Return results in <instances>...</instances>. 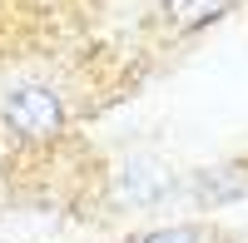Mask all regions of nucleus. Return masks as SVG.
Listing matches in <instances>:
<instances>
[{
  "instance_id": "obj_3",
  "label": "nucleus",
  "mask_w": 248,
  "mask_h": 243,
  "mask_svg": "<svg viewBox=\"0 0 248 243\" xmlns=\"http://www.w3.org/2000/svg\"><path fill=\"white\" fill-rule=\"evenodd\" d=\"M129 243H209V238H203V228H194V224H169V228L134 233Z\"/></svg>"
},
{
  "instance_id": "obj_1",
  "label": "nucleus",
  "mask_w": 248,
  "mask_h": 243,
  "mask_svg": "<svg viewBox=\"0 0 248 243\" xmlns=\"http://www.w3.org/2000/svg\"><path fill=\"white\" fill-rule=\"evenodd\" d=\"M0 124H5L20 144H50V139L65 134V99L50 85H10L0 99Z\"/></svg>"
},
{
  "instance_id": "obj_2",
  "label": "nucleus",
  "mask_w": 248,
  "mask_h": 243,
  "mask_svg": "<svg viewBox=\"0 0 248 243\" xmlns=\"http://www.w3.org/2000/svg\"><path fill=\"white\" fill-rule=\"evenodd\" d=\"M233 10V0H159V20L174 35H194Z\"/></svg>"
}]
</instances>
